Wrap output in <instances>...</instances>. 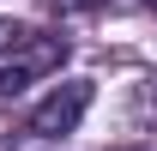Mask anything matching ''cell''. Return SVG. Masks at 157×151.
<instances>
[{"label":"cell","mask_w":157,"mask_h":151,"mask_svg":"<svg viewBox=\"0 0 157 151\" xmlns=\"http://www.w3.org/2000/svg\"><path fill=\"white\" fill-rule=\"evenodd\" d=\"M91 103H97V85H91V79H67V85H55L36 109L24 115V133H30V139H67V133H78V121L91 115Z\"/></svg>","instance_id":"obj_2"},{"label":"cell","mask_w":157,"mask_h":151,"mask_svg":"<svg viewBox=\"0 0 157 151\" xmlns=\"http://www.w3.org/2000/svg\"><path fill=\"white\" fill-rule=\"evenodd\" d=\"M24 37H30V30H24L18 18H0V55H12V48H18Z\"/></svg>","instance_id":"obj_3"},{"label":"cell","mask_w":157,"mask_h":151,"mask_svg":"<svg viewBox=\"0 0 157 151\" xmlns=\"http://www.w3.org/2000/svg\"><path fill=\"white\" fill-rule=\"evenodd\" d=\"M60 60H67V37H60V30H30V37L12 48V60L0 67V103H12V97H24L36 79L60 73Z\"/></svg>","instance_id":"obj_1"}]
</instances>
